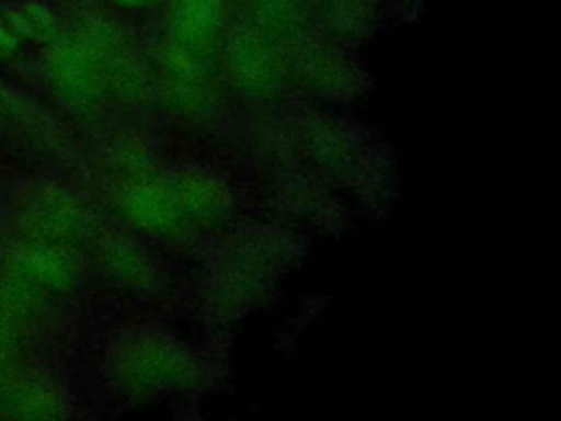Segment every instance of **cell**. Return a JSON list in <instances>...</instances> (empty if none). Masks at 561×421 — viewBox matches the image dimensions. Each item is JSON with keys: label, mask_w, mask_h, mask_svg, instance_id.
Segmentation results:
<instances>
[{"label": "cell", "mask_w": 561, "mask_h": 421, "mask_svg": "<svg viewBox=\"0 0 561 421\" xmlns=\"http://www.w3.org/2000/svg\"><path fill=\"white\" fill-rule=\"evenodd\" d=\"M112 2L123 4V7H142V4L149 2V0H112Z\"/></svg>", "instance_id": "obj_6"}, {"label": "cell", "mask_w": 561, "mask_h": 421, "mask_svg": "<svg viewBox=\"0 0 561 421\" xmlns=\"http://www.w3.org/2000/svg\"><path fill=\"white\" fill-rule=\"evenodd\" d=\"M9 29L18 35V39H26L31 44L48 46L64 35V24L59 22L57 13L35 0H24L20 4L9 7L2 13Z\"/></svg>", "instance_id": "obj_4"}, {"label": "cell", "mask_w": 561, "mask_h": 421, "mask_svg": "<svg viewBox=\"0 0 561 421\" xmlns=\"http://www.w3.org/2000/svg\"><path fill=\"white\" fill-rule=\"evenodd\" d=\"M26 338L0 318V375L18 368Z\"/></svg>", "instance_id": "obj_5"}, {"label": "cell", "mask_w": 561, "mask_h": 421, "mask_svg": "<svg viewBox=\"0 0 561 421\" xmlns=\"http://www.w3.org/2000/svg\"><path fill=\"white\" fill-rule=\"evenodd\" d=\"M0 270H7L42 292H64L75 278L79 263L64 243L15 237L2 248Z\"/></svg>", "instance_id": "obj_2"}, {"label": "cell", "mask_w": 561, "mask_h": 421, "mask_svg": "<svg viewBox=\"0 0 561 421\" xmlns=\"http://www.w3.org/2000/svg\"><path fill=\"white\" fill-rule=\"evenodd\" d=\"M61 412L57 386L24 368H11L0 375V417H55Z\"/></svg>", "instance_id": "obj_3"}, {"label": "cell", "mask_w": 561, "mask_h": 421, "mask_svg": "<svg viewBox=\"0 0 561 421\" xmlns=\"http://www.w3.org/2000/svg\"><path fill=\"white\" fill-rule=\"evenodd\" d=\"M9 221L20 239L64 246L88 230V217L77 197L55 182H28L18 189Z\"/></svg>", "instance_id": "obj_1"}]
</instances>
